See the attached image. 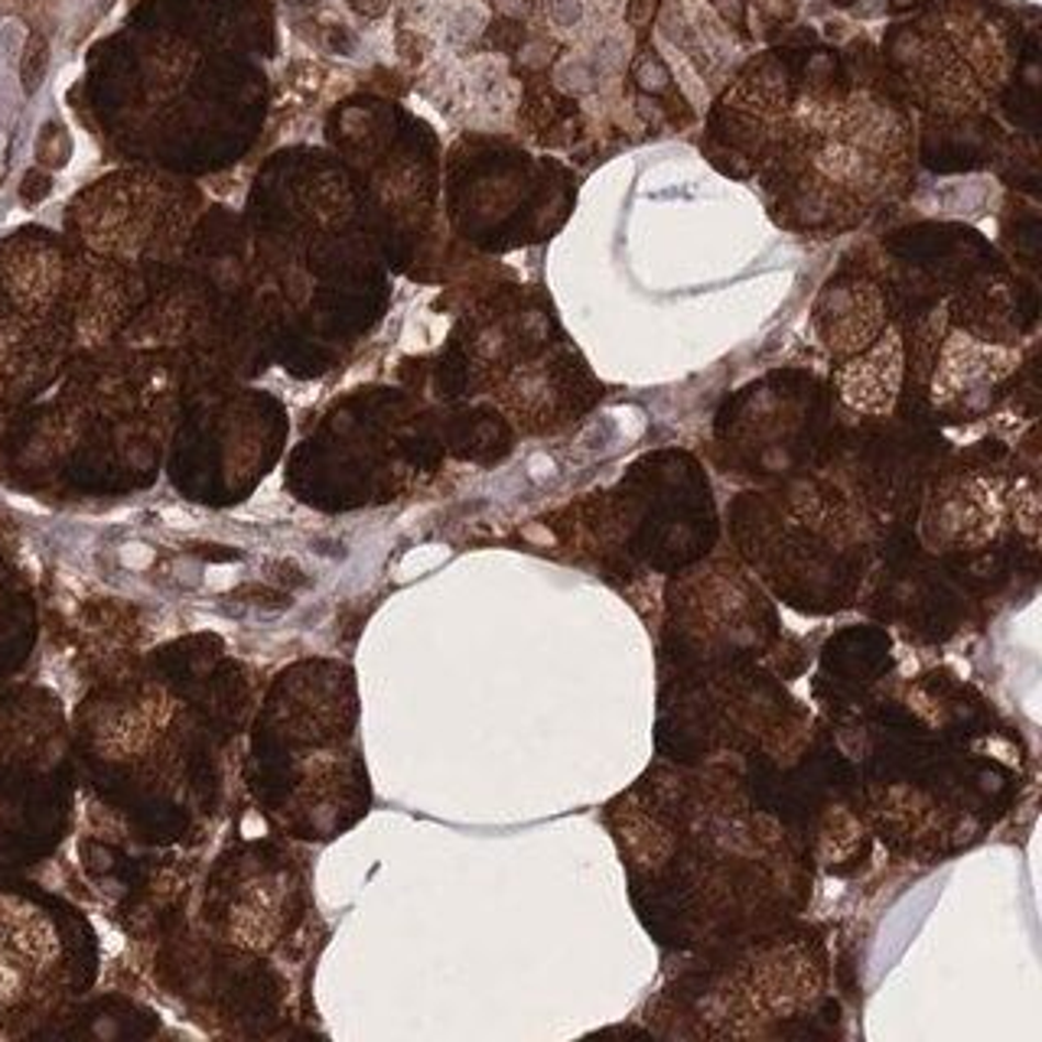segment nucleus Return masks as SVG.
<instances>
[{
    "label": "nucleus",
    "instance_id": "nucleus-7",
    "mask_svg": "<svg viewBox=\"0 0 1042 1042\" xmlns=\"http://www.w3.org/2000/svg\"><path fill=\"white\" fill-rule=\"evenodd\" d=\"M903 362H906L903 333L889 326L873 346H866L863 352H856L841 366L838 388L844 401L866 414L889 411L903 384Z\"/></svg>",
    "mask_w": 1042,
    "mask_h": 1042
},
{
    "label": "nucleus",
    "instance_id": "nucleus-3",
    "mask_svg": "<svg viewBox=\"0 0 1042 1042\" xmlns=\"http://www.w3.org/2000/svg\"><path fill=\"white\" fill-rule=\"evenodd\" d=\"M753 535H740L747 558L778 593L805 609H838L863 576L866 522L831 482H802L775 498H757Z\"/></svg>",
    "mask_w": 1042,
    "mask_h": 1042
},
{
    "label": "nucleus",
    "instance_id": "nucleus-8",
    "mask_svg": "<svg viewBox=\"0 0 1042 1042\" xmlns=\"http://www.w3.org/2000/svg\"><path fill=\"white\" fill-rule=\"evenodd\" d=\"M26 636H30V613L26 603L16 600L13 590L3 586L0 576V664L7 659H20L26 649Z\"/></svg>",
    "mask_w": 1042,
    "mask_h": 1042
},
{
    "label": "nucleus",
    "instance_id": "nucleus-2",
    "mask_svg": "<svg viewBox=\"0 0 1042 1042\" xmlns=\"http://www.w3.org/2000/svg\"><path fill=\"white\" fill-rule=\"evenodd\" d=\"M886 59L919 111L961 121L984 114L1010 89L1020 36L997 10L954 0L903 23L886 43Z\"/></svg>",
    "mask_w": 1042,
    "mask_h": 1042
},
{
    "label": "nucleus",
    "instance_id": "nucleus-9",
    "mask_svg": "<svg viewBox=\"0 0 1042 1042\" xmlns=\"http://www.w3.org/2000/svg\"><path fill=\"white\" fill-rule=\"evenodd\" d=\"M46 59H49V46L43 36H30L26 53H23V66H20V79L26 92H36L43 76H46Z\"/></svg>",
    "mask_w": 1042,
    "mask_h": 1042
},
{
    "label": "nucleus",
    "instance_id": "nucleus-4",
    "mask_svg": "<svg viewBox=\"0 0 1042 1042\" xmlns=\"http://www.w3.org/2000/svg\"><path fill=\"white\" fill-rule=\"evenodd\" d=\"M82 942L43 896L0 889V1023L46 1007L86 967Z\"/></svg>",
    "mask_w": 1042,
    "mask_h": 1042
},
{
    "label": "nucleus",
    "instance_id": "nucleus-1",
    "mask_svg": "<svg viewBox=\"0 0 1042 1042\" xmlns=\"http://www.w3.org/2000/svg\"><path fill=\"white\" fill-rule=\"evenodd\" d=\"M710 137L798 228L856 225L912 167L909 108L808 53L750 63L717 101Z\"/></svg>",
    "mask_w": 1042,
    "mask_h": 1042
},
{
    "label": "nucleus",
    "instance_id": "nucleus-5",
    "mask_svg": "<svg viewBox=\"0 0 1042 1042\" xmlns=\"http://www.w3.org/2000/svg\"><path fill=\"white\" fill-rule=\"evenodd\" d=\"M1004 492L990 473L961 470L935 482L926 508V538L942 551H981L1000 531Z\"/></svg>",
    "mask_w": 1042,
    "mask_h": 1042
},
{
    "label": "nucleus",
    "instance_id": "nucleus-6",
    "mask_svg": "<svg viewBox=\"0 0 1042 1042\" xmlns=\"http://www.w3.org/2000/svg\"><path fill=\"white\" fill-rule=\"evenodd\" d=\"M818 333L834 356L851 359L873 346L893 323H889V300L883 290L866 278H838L825 287L818 310Z\"/></svg>",
    "mask_w": 1042,
    "mask_h": 1042
}]
</instances>
